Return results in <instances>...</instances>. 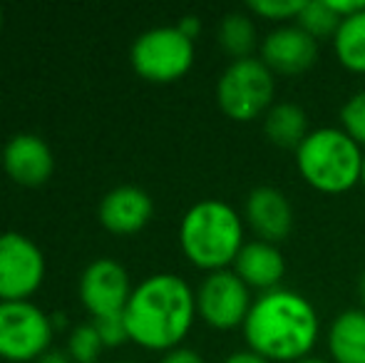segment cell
Returning <instances> with one entry per match:
<instances>
[{
	"label": "cell",
	"instance_id": "obj_1",
	"mask_svg": "<svg viewBox=\"0 0 365 363\" xmlns=\"http://www.w3.org/2000/svg\"><path fill=\"white\" fill-rule=\"evenodd\" d=\"M241 329L249 351L271 363H293L311 356L321 321L306 296L281 286L256 296Z\"/></svg>",
	"mask_w": 365,
	"mask_h": 363
},
{
	"label": "cell",
	"instance_id": "obj_2",
	"mask_svg": "<svg viewBox=\"0 0 365 363\" xmlns=\"http://www.w3.org/2000/svg\"><path fill=\"white\" fill-rule=\"evenodd\" d=\"M197 316V291L177 274L147 276L125 306L130 341L159 354L182 346Z\"/></svg>",
	"mask_w": 365,
	"mask_h": 363
},
{
	"label": "cell",
	"instance_id": "obj_3",
	"mask_svg": "<svg viewBox=\"0 0 365 363\" xmlns=\"http://www.w3.org/2000/svg\"><path fill=\"white\" fill-rule=\"evenodd\" d=\"M179 244L189 264L202 272L234 267L244 249V219L221 199H202L187 209L179 224Z\"/></svg>",
	"mask_w": 365,
	"mask_h": 363
},
{
	"label": "cell",
	"instance_id": "obj_4",
	"mask_svg": "<svg viewBox=\"0 0 365 363\" xmlns=\"http://www.w3.org/2000/svg\"><path fill=\"white\" fill-rule=\"evenodd\" d=\"M363 147L341 127H321L296 150L298 175L321 194L351 192L363 177Z\"/></svg>",
	"mask_w": 365,
	"mask_h": 363
},
{
	"label": "cell",
	"instance_id": "obj_5",
	"mask_svg": "<svg viewBox=\"0 0 365 363\" xmlns=\"http://www.w3.org/2000/svg\"><path fill=\"white\" fill-rule=\"evenodd\" d=\"M276 75L261 63V58L234 60L219 75L217 105L229 120L254 122L274 107Z\"/></svg>",
	"mask_w": 365,
	"mask_h": 363
},
{
	"label": "cell",
	"instance_id": "obj_6",
	"mask_svg": "<svg viewBox=\"0 0 365 363\" xmlns=\"http://www.w3.org/2000/svg\"><path fill=\"white\" fill-rule=\"evenodd\" d=\"M130 60L135 73L147 83H177L194 65V40L179 33L177 25L152 28L135 40Z\"/></svg>",
	"mask_w": 365,
	"mask_h": 363
},
{
	"label": "cell",
	"instance_id": "obj_7",
	"mask_svg": "<svg viewBox=\"0 0 365 363\" xmlns=\"http://www.w3.org/2000/svg\"><path fill=\"white\" fill-rule=\"evenodd\" d=\"M55 324L33 301H0V359L38 361L50 351Z\"/></svg>",
	"mask_w": 365,
	"mask_h": 363
},
{
	"label": "cell",
	"instance_id": "obj_8",
	"mask_svg": "<svg viewBox=\"0 0 365 363\" xmlns=\"http://www.w3.org/2000/svg\"><path fill=\"white\" fill-rule=\"evenodd\" d=\"M251 304H254L251 289L234 274V269L207 274L197 289L199 319L217 331L244 326Z\"/></svg>",
	"mask_w": 365,
	"mask_h": 363
},
{
	"label": "cell",
	"instance_id": "obj_9",
	"mask_svg": "<svg viewBox=\"0 0 365 363\" xmlns=\"http://www.w3.org/2000/svg\"><path fill=\"white\" fill-rule=\"evenodd\" d=\"M45 281V257L25 234H0V301H30Z\"/></svg>",
	"mask_w": 365,
	"mask_h": 363
},
{
	"label": "cell",
	"instance_id": "obj_10",
	"mask_svg": "<svg viewBox=\"0 0 365 363\" xmlns=\"http://www.w3.org/2000/svg\"><path fill=\"white\" fill-rule=\"evenodd\" d=\"M80 301L92 319H102V316H117L125 314V306L132 296L130 274L115 259H95L87 264L85 272L80 276Z\"/></svg>",
	"mask_w": 365,
	"mask_h": 363
},
{
	"label": "cell",
	"instance_id": "obj_11",
	"mask_svg": "<svg viewBox=\"0 0 365 363\" xmlns=\"http://www.w3.org/2000/svg\"><path fill=\"white\" fill-rule=\"evenodd\" d=\"M259 58L274 75L293 78V75L306 73V70H311L316 65L318 40L311 38L296 23L279 25L264 38Z\"/></svg>",
	"mask_w": 365,
	"mask_h": 363
},
{
	"label": "cell",
	"instance_id": "obj_12",
	"mask_svg": "<svg viewBox=\"0 0 365 363\" xmlns=\"http://www.w3.org/2000/svg\"><path fill=\"white\" fill-rule=\"evenodd\" d=\"M0 165L20 187H43L55 172V155L43 137L20 132L5 142Z\"/></svg>",
	"mask_w": 365,
	"mask_h": 363
},
{
	"label": "cell",
	"instance_id": "obj_13",
	"mask_svg": "<svg viewBox=\"0 0 365 363\" xmlns=\"http://www.w3.org/2000/svg\"><path fill=\"white\" fill-rule=\"evenodd\" d=\"M246 224L254 229L261 242H269L279 247L286 242L293 229V207L281 189L276 187H256L246 197Z\"/></svg>",
	"mask_w": 365,
	"mask_h": 363
},
{
	"label": "cell",
	"instance_id": "obj_14",
	"mask_svg": "<svg viewBox=\"0 0 365 363\" xmlns=\"http://www.w3.org/2000/svg\"><path fill=\"white\" fill-rule=\"evenodd\" d=\"M152 214V197L135 184H122V187L110 189L100 202V224L110 234H120V237L142 232Z\"/></svg>",
	"mask_w": 365,
	"mask_h": 363
},
{
	"label": "cell",
	"instance_id": "obj_15",
	"mask_svg": "<svg viewBox=\"0 0 365 363\" xmlns=\"http://www.w3.org/2000/svg\"><path fill=\"white\" fill-rule=\"evenodd\" d=\"M234 274L249 289L266 294V291L281 289V281L286 274V259L276 244L254 239V242H246L239 252L234 262Z\"/></svg>",
	"mask_w": 365,
	"mask_h": 363
},
{
	"label": "cell",
	"instance_id": "obj_16",
	"mask_svg": "<svg viewBox=\"0 0 365 363\" xmlns=\"http://www.w3.org/2000/svg\"><path fill=\"white\" fill-rule=\"evenodd\" d=\"M328 354L333 363H365V311L348 309L328 329Z\"/></svg>",
	"mask_w": 365,
	"mask_h": 363
},
{
	"label": "cell",
	"instance_id": "obj_17",
	"mask_svg": "<svg viewBox=\"0 0 365 363\" xmlns=\"http://www.w3.org/2000/svg\"><path fill=\"white\" fill-rule=\"evenodd\" d=\"M264 135L279 150L296 152L301 142L311 135L306 110L296 102H274V107L264 115Z\"/></svg>",
	"mask_w": 365,
	"mask_h": 363
},
{
	"label": "cell",
	"instance_id": "obj_18",
	"mask_svg": "<svg viewBox=\"0 0 365 363\" xmlns=\"http://www.w3.org/2000/svg\"><path fill=\"white\" fill-rule=\"evenodd\" d=\"M219 48L234 60L254 58V50L259 48V35H256L254 20L246 13H229L221 18L217 30Z\"/></svg>",
	"mask_w": 365,
	"mask_h": 363
},
{
	"label": "cell",
	"instance_id": "obj_19",
	"mask_svg": "<svg viewBox=\"0 0 365 363\" xmlns=\"http://www.w3.org/2000/svg\"><path fill=\"white\" fill-rule=\"evenodd\" d=\"M333 53L346 70L365 75V10L338 25L333 35Z\"/></svg>",
	"mask_w": 365,
	"mask_h": 363
},
{
	"label": "cell",
	"instance_id": "obj_20",
	"mask_svg": "<svg viewBox=\"0 0 365 363\" xmlns=\"http://www.w3.org/2000/svg\"><path fill=\"white\" fill-rule=\"evenodd\" d=\"M343 20L338 18L331 10L328 0H306L301 15L296 18V25L301 30H306L311 38L323 40V38H333Z\"/></svg>",
	"mask_w": 365,
	"mask_h": 363
},
{
	"label": "cell",
	"instance_id": "obj_21",
	"mask_svg": "<svg viewBox=\"0 0 365 363\" xmlns=\"http://www.w3.org/2000/svg\"><path fill=\"white\" fill-rule=\"evenodd\" d=\"M102 349H105V344H102L95 324L77 326L68 339V356L73 359V363H95L100 359Z\"/></svg>",
	"mask_w": 365,
	"mask_h": 363
},
{
	"label": "cell",
	"instance_id": "obj_22",
	"mask_svg": "<svg viewBox=\"0 0 365 363\" xmlns=\"http://www.w3.org/2000/svg\"><path fill=\"white\" fill-rule=\"evenodd\" d=\"M303 5H306V0H251L249 10L256 18H266L271 23L289 25V20L296 23Z\"/></svg>",
	"mask_w": 365,
	"mask_h": 363
},
{
	"label": "cell",
	"instance_id": "obj_23",
	"mask_svg": "<svg viewBox=\"0 0 365 363\" xmlns=\"http://www.w3.org/2000/svg\"><path fill=\"white\" fill-rule=\"evenodd\" d=\"M341 130L348 132L361 147H365V90L348 97L341 107Z\"/></svg>",
	"mask_w": 365,
	"mask_h": 363
},
{
	"label": "cell",
	"instance_id": "obj_24",
	"mask_svg": "<svg viewBox=\"0 0 365 363\" xmlns=\"http://www.w3.org/2000/svg\"><path fill=\"white\" fill-rule=\"evenodd\" d=\"M92 324H95V329H97V334H100L105 349H117V346H122L125 341H130V331H127V324H125V314L102 316V319H95Z\"/></svg>",
	"mask_w": 365,
	"mask_h": 363
},
{
	"label": "cell",
	"instance_id": "obj_25",
	"mask_svg": "<svg viewBox=\"0 0 365 363\" xmlns=\"http://www.w3.org/2000/svg\"><path fill=\"white\" fill-rule=\"evenodd\" d=\"M159 363H204V359L199 351L187 349V346H177V349L167 351Z\"/></svg>",
	"mask_w": 365,
	"mask_h": 363
},
{
	"label": "cell",
	"instance_id": "obj_26",
	"mask_svg": "<svg viewBox=\"0 0 365 363\" xmlns=\"http://www.w3.org/2000/svg\"><path fill=\"white\" fill-rule=\"evenodd\" d=\"M177 28H179V33L187 35L189 40H197L199 33H202V20H199L197 15H184L177 23Z\"/></svg>",
	"mask_w": 365,
	"mask_h": 363
},
{
	"label": "cell",
	"instance_id": "obj_27",
	"mask_svg": "<svg viewBox=\"0 0 365 363\" xmlns=\"http://www.w3.org/2000/svg\"><path fill=\"white\" fill-rule=\"evenodd\" d=\"M224 363H271V361H266L264 356H259V354H254V351H234L231 356H226Z\"/></svg>",
	"mask_w": 365,
	"mask_h": 363
},
{
	"label": "cell",
	"instance_id": "obj_28",
	"mask_svg": "<svg viewBox=\"0 0 365 363\" xmlns=\"http://www.w3.org/2000/svg\"><path fill=\"white\" fill-rule=\"evenodd\" d=\"M35 363H73V359L68 356V351H48V354L40 356Z\"/></svg>",
	"mask_w": 365,
	"mask_h": 363
},
{
	"label": "cell",
	"instance_id": "obj_29",
	"mask_svg": "<svg viewBox=\"0 0 365 363\" xmlns=\"http://www.w3.org/2000/svg\"><path fill=\"white\" fill-rule=\"evenodd\" d=\"M358 301H361V309L365 311V272L358 276Z\"/></svg>",
	"mask_w": 365,
	"mask_h": 363
},
{
	"label": "cell",
	"instance_id": "obj_30",
	"mask_svg": "<svg viewBox=\"0 0 365 363\" xmlns=\"http://www.w3.org/2000/svg\"><path fill=\"white\" fill-rule=\"evenodd\" d=\"M293 363H331V361H323V359H316V356H308V359L293 361Z\"/></svg>",
	"mask_w": 365,
	"mask_h": 363
},
{
	"label": "cell",
	"instance_id": "obj_31",
	"mask_svg": "<svg viewBox=\"0 0 365 363\" xmlns=\"http://www.w3.org/2000/svg\"><path fill=\"white\" fill-rule=\"evenodd\" d=\"M361 184H363V189H365V160H363V177H361Z\"/></svg>",
	"mask_w": 365,
	"mask_h": 363
},
{
	"label": "cell",
	"instance_id": "obj_32",
	"mask_svg": "<svg viewBox=\"0 0 365 363\" xmlns=\"http://www.w3.org/2000/svg\"><path fill=\"white\" fill-rule=\"evenodd\" d=\"M0 30H3V10H0Z\"/></svg>",
	"mask_w": 365,
	"mask_h": 363
},
{
	"label": "cell",
	"instance_id": "obj_33",
	"mask_svg": "<svg viewBox=\"0 0 365 363\" xmlns=\"http://www.w3.org/2000/svg\"><path fill=\"white\" fill-rule=\"evenodd\" d=\"M117 363H137V361H117Z\"/></svg>",
	"mask_w": 365,
	"mask_h": 363
}]
</instances>
